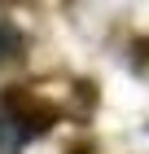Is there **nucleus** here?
Wrapping results in <instances>:
<instances>
[{"mask_svg":"<svg viewBox=\"0 0 149 154\" xmlns=\"http://www.w3.org/2000/svg\"><path fill=\"white\" fill-rule=\"evenodd\" d=\"M48 119H53V110L35 106L26 97H4V101H0V150L18 154L22 145H31L35 137L48 128Z\"/></svg>","mask_w":149,"mask_h":154,"instance_id":"f257e3e1","label":"nucleus"},{"mask_svg":"<svg viewBox=\"0 0 149 154\" xmlns=\"http://www.w3.org/2000/svg\"><path fill=\"white\" fill-rule=\"evenodd\" d=\"M18 44H22V40H18V31H13L9 22H0V62H9L13 53H18Z\"/></svg>","mask_w":149,"mask_h":154,"instance_id":"f03ea898","label":"nucleus"}]
</instances>
